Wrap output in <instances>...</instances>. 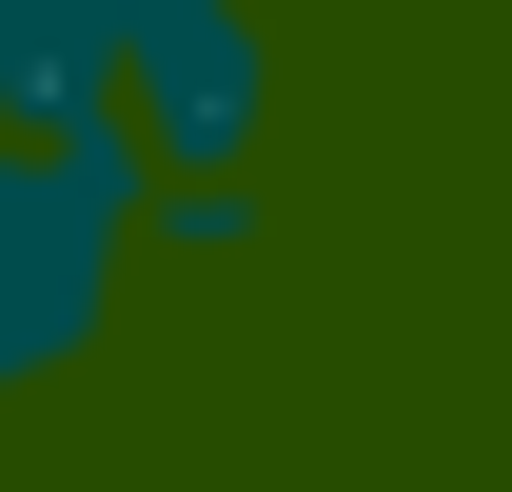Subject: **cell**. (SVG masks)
I'll list each match as a JSON object with an SVG mask.
<instances>
[{"label": "cell", "instance_id": "6da1fadb", "mask_svg": "<svg viewBox=\"0 0 512 492\" xmlns=\"http://www.w3.org/2000/svg\"><path fill=\"white\" fill-rule=\"evenodd\" d=\"M138 138H0V394L99 355V315L138 276Z\"/></svg>", "mask_w": 512, "mask_h": 492}, {"label": "cell", "instance_id": "3957f363", "mask_svg": "<svg viewBox=\"0 0 512 492\" xmlns=\"http://www.w3.org/2000/svg\"><path fill=\"white\" fill-rule=\"evenodd\" d=\"M256 20H276V0H256Z\"/></svg>", "mask_w": 512, "mask_h": 492}, {"label": "cell", "instance_id": "7a4b0ae2", "mask_svg": "<svg viewBox=\"0 0 512 492\" xmlns=\"http://www.w3.org/2000/svg\"><path fill=\"white\" fill-rule=\"evenodd\" d=\"M0 138H119L99 119V0H0Z\"/></svg>", "mask_w": 512, "mask_h": 492}]
</instances>
